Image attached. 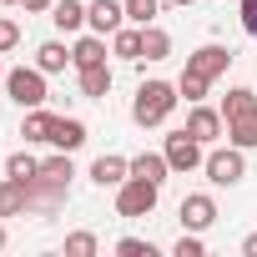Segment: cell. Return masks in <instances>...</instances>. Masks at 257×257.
I'll use <instances>...</instances> for the list:
<instances>
[{"instance_id":"7402d4cb","label":"cell","mask_w":257,"mask_h":257,"mask_svg":"<svg viewBox=\"0 0 257 257\" xmlns=\"http://www.w3.org/2000/svg\"><path fill=\"white\" fill-rule=\"evenodd\" d=\"M227 137H232V147L252 152V147H257V116H247V121H227Z\"/></svg>"},{"instance_id":"d4e9b609","label":"cell","mask_w":257,"mask_h":257,"mask_svg":"<svg viewBox=\"0 0 257 257\" xmlns=\"http://www.w3.org/2000/svg\"><path fill=\"white\" fill-rule=\"evenodd\" d=\"M101 242H96V232H71L66 237V257H91Z\"/></svg>"},{"instance_id":"ffe728a7","label":"cell","mask_w":257,"mask_h":257,"mask_svg":"<svg viewBox=\"0 0 257 257\" xmlns=\"http://www.w3.org/2000/svg\"><path fill=\"white\" fill-rule=\"evenodd\" d=\"M51 126H56V116L41 111V106H31V116H26V126H21V137H26V142H51Z\"/></svg>"},{"instance_id":"e0dca14e","label":"cell","mask_w":257,"mask_h":257,"mask_svg":"<svg viewBox=\"0 0 257 257\" xmlns=\"http://www.w3.org/2000/svg\"><path fill=\"white\" fill-rule=\"evenodd\" d=\"M51 21L71 36V31H81V26H86V6H81V0H56V6H51Z\"/></svg>"},{"instance_id":"277c9868","label":"cell","mask_w":257,"mask_h":257,"mask_svg":"<svg viewBox=\"0 0 257 257\" xmlns=\"http://www.w3.org/2000/svg\"><path fill=\"white\" fill-rule=\"evenodd\" d=\"M202 172H207L212 187H237L247 177V157H242V147H222V152H207Z\"/></svg>"},{"instance_id":"9c48e42d","label":"cell","mask_w":257,"mask_h":257,"mask_svg":"<svg viewBox=\"0 0 257 257\" xmlns=\"http://www.w3.org/2000/svg\"><path fill=\"white\" fill-rule=\"evenodd\" d=\"M212 222H217V202H212L207 192L182 197V227H187V232H207Z\"/></svg>"},{"instance_id":"44dd1931","label":"cell","mask_w":257,"mask_h":257,"mask_svg":"<svg viewBox=\"0 0 257 257\" xmlns=\"http://www.w3.org/2000/svg\"><path fill=\"white\" fill-rule=\"evenodd\" d=\"M111 51H116L121 61H142V31H126V26H121V31L111 36Z\"/></svg>"},{"instance_id":"8fae6325","label":"cell","mask_w":257,"mask_h":257,"mask_svg":"<svg viewBox=\"0 0 257 257\" xmlns=\"http://www.w3.org/2000/svg\"><path fill=\"white\" fill-rule=\"evenodd\" d=\"M126 177H132V162H126V157H111V152H106V157L91 162V182H96V187H121Z\"/></svg>"},{"instance_id":"484cf974","label":"cell","mask_w":257,"mask_h":257,"mask_svg":"<svg viewBox=\"0 0 257 257\" xmlns=\"http://www.w3.org/2000/svg\"><path fill=\"white\" fill-rule=\"evenodd\" d=\"M207 86H212V81H202V76H192V71H182V81H177V91H182V96H187L192 106H197V101L207 96Z\"/></svg>"},{"instance_id":"d590c367","label":"cell","mask_w":257,"mask_h":257,"mask_svg":"<svg viewBox=\"0 0 257 257\" xmlns=\"http://www.w3.org/2000/svg\"><path fill=\"white\" fill-rule=\"evenodd\" d=\"M6 6H21V0H6Z\"/></svg>"},{"instance_id":"8992f818","label":"cell","mask_w":257,"mask_h":257,"mask_svg":"<svg viewBox=\"0 0 257 257\" xmlns=\"http://www.w3.org/2000/svg\"><path fill=\"white\" fill-rule=\"evenodd\" d=\"M227 66H232V51H227V46H217V41L187 56V71H192V76H202V81H217Z\"/></svg>"},{"instance_id":"1f68e13d","label":"cell","mask_w":257,"mask_h":257,"mask_svg":"<svg viewBox=\"0 0 257 257\" xmlns=\"http://www.w3.org/2000/svg\"><path fill=\"white\" fill-rule=\"evenodd\" d=\"M242 252H247V257H257V232H252V237L242 242Z\"/></svg>"},{"instance_id":"30bf717a","label":"cell","mask_w":257,"mask_h":257,"mask_svg":"<svg viewBox=\"0 0 257 257\" xmlns=\"http://www.w3.org/2000/svg\"><path fill=\"white\" fill-rule=\"evenodd\" d=\"M26 212H31V182L6 177L0 182V217H26Z\"/></svg>"},{"instance_id":"d6986e66","label":"cell","mask_w":257,"mask_h":257,"mask_svg":"<svg viewBox=\"0 0 257 257\" xmlns=\"http://www.w3.org/2000/svg\"><path fill=\"white\" fill-rule=\"evenodd\" d=\"M36 66H41L46 76H56V71L71 66V51H66L61 41H46V46H36Z\"/></svg>"},{"instance_id":"83f0119b","label":"cell","mask_w":257,"mask_h":257,"mask_svg":"<svg viewBox=\"0 0 257 257\" xmlns=\"http://www.w3.org/2000/svg\"><path fill=\"white\" fill-rule=\"evenodd\" d=\"M172 252H177V257H202V252H207V242H202L197 232H182V242H177Z\"/></svg>"},{"instance_id":"2e32d148","label":"cell","mask_w":257,"mask_h":257,"mask_svg":"<svg viewBox=\"0 0 257 257\" xmlns=\"http://www.w3.org/2000/svg\"><path fill=\"white\" fill-rule=\"evenodd\" d=\"M96 61H106V41L91 31V36H81V41L71 46V66L81 71V66H96Z\"/></svg>"},{"instance_id":"f1b7e54d","label":"cell","mask_w":257,"mask_h":257,"mask_svg":"<svg viewBox=\"0 0 257 257\" xmlns=\"http://www.w3.org/2000/svg\"><path fill=\"white\" fill-rule=\"evenodd\" d=\"M16 46H21V26L0 16V56H6V51H16Z\"/></svg>"},{"instance_id":"4316f807","label":"cell","mask_w":257,"mask_h":257,"mask_svg":"<svg viewBox=\"0 0 257 257\" xmlns=\"http://www.w3.org/2000/svg\"><path fill=\"white\" fill-rule=\"evenodd\" d=\"M116 252H121V257H152L157 247H152V242H142V237H121V242H116Z\"/></svg>"},{"instance_id":"5bb4252c","label":"cell","mask_w":257,"mask_h":257,"mask_svg":"<svg viewBox=\"0 0 257 257\" xmlns=\"http://www.w3.org/2000/svg\"><path fill=\"white\" fill-rule=\"evenodd\" d=\"M222 116H227V121H247V116H257V91L232 86V91L222 96Z\"/></svg>"},{"instance_id":"603a6c76","label":"cell","mask_w":257,"mask_h":257,"mask_svg":"<svg viewBox=\"0 0 257 257\" xmlns=\"http://www.w3.org/2000/svg\"><path fill=\"white\" fill-rule=\"evenodd\" d=\"M36 172H41V162H36L31 152H16V157L6 162V177H16V182H36Z\"/></svg>"},{"instance_id":"d6a6232c","label":"cell","mask_w":257,"mask_h":257,"mask_svg":"<svg viewBox=\"0 0 257 257\" xmlns=\"http://www.w3.org/2000/svg\"><path fill=\"white\" fill-rule=\"evenodd\" d=\"M0 247H6V222H0Z\"/></svg>"},{"instance_id":"3957f363","label":"cell","mask_w":257,"mask_h":257,"mask_svg":"<svg viewBox=\"0 0 257 257\" xmlns=\"http://www.w3.org/2000/svg\"><path fill=\"white\" fill-rule=\"evenodd\" d=\"M157 182H142V177H126L121 187H116V212L121 217H152L157 212Z\"/></svg>"},{"instance_id":"7a4b0ae2","label":"cell","mask_w":257,"mask_h":257,"mask_svg":"<svg viewBox=\"0 0 257 257\" xmlns=\"http://www.w3.org/2000/svg\"><path fill=\"white\" fill-rule=\"evenodd\" d=\"M6 91H11V101L16 106H46V71L41 66H16V71H6Z\"/></svg>"},{"instance_id":"4dcf8cb0","label":"cell","mask_w":257,"mask_h":257,"mask_svg":"<svg viewBox=\"0 0 257 257\" xmlns=\"http://www.w3.org/2000/svg\"><path fill=\"white\" fill-rule=\"evenodd\" d=\"M21 6H26L31 16H41V11H51V6H56V0H21Z\"/></svg>"},{"instance_id":"5b68a950","label":"cell","mask_w":257,"mask_h":257,"mask_svg":"<svg viewBox=\"0 0 257 257\" xmlns=\"http://www.w3.org/2000/svg\"><path fill=\"white\" fill-rule=\"evenodd\" d=\"M162 152H167L172 172H182V177H187V172H197V167L207 162V157H202V142H197V137L187 132V126H182V132H172V137H167V147H162Z\"/></svg>"},{"instance_id":"cb8c5ba5","label":"cell","mask_w":257,"mask_h":257,"mask_svg":"<svg viewBox=\"0 0 257 257\" xmlns=\"http://www.w3.org/2000/svg\"><path fill=\"white\" fill-rule=\"evenodd\" d=\"M157 11H162V0H126V21H137V26H152Z\"/></svg>"},{"instance_id":"52a82bcc","label":"cell","mask_w":257,"mask_h":257,"mask_svg":"<svg viewBox=\"0 0 257 257\" xmlns=\"http://www.w3.org/2000/svg\"><path fill=\"white\" fill-rule=\"evenodd\" d=\"M187 132H192V137H197V142H202V147H212V142H217V137H222V132H227V116H222V111H212V106H202V101H197V106H192V111H187Z\"/></svg>"},{"instance_id":"ba28073f","label":"cell","mask_w":257,"mask_h":257,"mask_svg":"<svg viewBox=\"0 0 257 257\" xmlns=\"http://www.w3.org/2000/svg\"><path fill=\"white\" fill-rule=\"evenodd\" d=\"M121 21H126V0H91L86 6V26L96 36H116Z\"/></svg>"},{"instance_id":"e575fe53","label":"cell","mask_w":257,"mask_h":257,"mask_svg":"<svg viewBox=\"0 0 257 257\" xmlns=\"http://www.w3.org/2000/svg\"><path fill=\"white\" fill-rule=\"evenodd\" d=\"M172 6H192V0H172Z\"/></svg>"},{"instance_id":"ac0fdd59","label":"cell","mask_w":257,"mask_h":257,"mask_svg":"<svg viewBox=\"0 0 257 257\" xmlns=\"http://www.w3.org/2000/svg\"><path fill=\"white\" fill-rule=\"evenodd\" d=\"M142 56L147 61H167L172 56V36L162 26H142Z\"/></svg>"},{"instance_id":"9a60e30c","label":"cell","mask_w":257,"mask_h":257,"mask_svg":"<svg viewBox=\"0 0 257 257\" xmlns=\"http://www.w3.org/2000/svg\"><path fill=\"white\" fill-rule=\"evenodd\" d=\"M106 91H111V66H106V61H96V66H81V96L101 101Z\"/></svg>"},{"instance_id":"836d02e7","label":"cell","mask_w":257,"mask_h":257,"mask_svg":"<svg viewBox=\"0 0 257 257\" xmlns=\"http://www.w3.org/2000/svg\"><path fill=\"white\" fill-rule=\"evenodd\" d=\"M0 86H6V66H0Z\"/></svg>"},{"instance_id":"f546056e","label":"cell","mask_w":257,"mask_h":257,"mask_svg":"<svg viewBox=\"0 0 257 257\" xmlns=\"http://www.w3.org/2000/svg\"><path fill=\"white\" fill-rule=\"evenodd\" d=\"M242 26L247 36H257V0H242Z\"/></svg>"},{"instance_id":"7c38bea8","label":"cell","mask_w":257,"mask_h":257,"mask_svg":"<svg viewBox=\"0 0 257 257\" xmlns=\"http://www.w3.org/2000/svg\"><path fill=\"white\" fill-rule=\"evenodd\" d=\"M51 147H56V152H76V147H86V121H76V116H56V126H51Z\"/></svg>"},{"instance_id":"6da1fadb","label":"cell","mask_w":257,"mask_h":257,"mask_svg":"<svg viewBox=\"0 0 257 257\" xmlns=\"http://www.w3.org/2000/svg\"><path fill=\"white\" fill-rule=\"evenodd\" d=\"M177 101H182V91L172 81H142L137 86V101H132V121L137 126H162L177 111Z\"/></svg>"},{"instance_id":"4fadbf2b","label":"cell","mask_w":257,"mask_h":257,"mask_svg":"<svg viewBox=\"0 0 257 257\" xmlns=\"http://www.w3.org/2000/svg\"><path fill=\"white\" fill-rule=\"evenodd\" d=\"M167 172H172V162H167V152H142V157H132V177H142V182H167Z\"/></svg>"}]
</instances>
